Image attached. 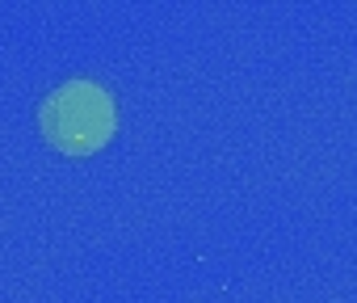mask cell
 <instances>
[{
    "label": "cell",
    "instance_id": "6da1fadb",
    "mask_svg": "<svg viewBox=\"0 0 357 303\" xmlns=\"http://www.w3.org/2000/svg\"><path fill=\"white\" fill-rule=\"evenodd\" d=\"M43 135L72 156L97 152L109 135H114V105L109 97L89 84V80H72L59 93L47 97L43 105Z\"/></svg>",
    "mask_w": 357,
    "mask_h": 303
}]
</instances>
